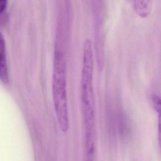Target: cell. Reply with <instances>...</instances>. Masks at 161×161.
<instances>
[{
  "mask_svg": "<svg viewBox=\"0 0 161 161\" xmlns=\"http://www.w3.org/2000/svg\"><path fill=\"white\" fill-rule=\"evenodd\" d=\"M7 1L5 0H0V13L2 12L6 7Z\"/></svg>",
  "mask_w": 161,
  "mask_h": 161,
  "instance_id": "8992f818",
  "label": "cell"
},
{
  "mask_svg": "<svg viewBox=\"0 0 161 161\" xmlns=\"http://www.w3.org/2000/svg\"><path fill=\"white\" fill-rule=\"evenodd\" d=\"M62 50L55 45L52 79V94L55 111L62 131L69 128V112L67 95L66 63Z\"/></svg>",
  "mask_w": 161,
  "mask_h": 161,
  "instance_id": "7a4b0ae2",
  "label": "cell"
},
{
  "mask_svg": "<svg viewBox=\"0 0 161 161\" xmlns=\"http://www.w3.org/2000/svg\"><path fill=\"white\" fill-rule=\"evenodd\" d=\"M152 101L153 103V106L155 108V110L157 111L158 113V116H160V97L157 95H153L152 97Z\"/></svg>",
  "mask_w": 161,
  "mask_h": 161,
  "instance_id": "5b68a950",
  "label": "cell"
},
{
  "mask_svg": "<svg viewBox=\"0 0 161 161\" xmlns=\"http://www.w3.org/2000/svg\"><path fill=\"white\" fill-rule=\"evenodd\" d=\"M0 78L3 82L7 83L9 80L8 70L6 63L5 42L3 35L0 33Z\"/></svg>",
  "mask_w": 161,
  "mask_h": 161,
  "instance_id": "3957f363",
  "label": "cell"
},
{
  "mask_svg": "<svg viewBox=\"0 0 161 161\" xmlns=\"http://www.w3.org/2000/svg\"><path fill=\"white\" fill-rule=\"evenodd\" d=\"M93 53L91 42L86 38L83 46L80 79L81 107L85 138H94L95 99L93 89Z\"/></svg>",
  "mask_w": 161,
  "mask_h": 161,
  "instance_id": "6da1fadb",
  "label": "cell"
},
{
  "mask_svg": "<svg viewBox=\"0 0 161 161\" xmlns=\"http://www.w3.org/2000/svg\"><path fill=\"white\" fill-rule=\"evenodd\" d=\"M148 1H135V7L137 12L140 14V16L145 15L147 16L148 12L149 11V8L148 5Z\"/></svg>",
  "mask_w": 161,
  "mask_h": 161,
  "instance_id": "277c9868",
  "label": "cell"
}]
</instances>
